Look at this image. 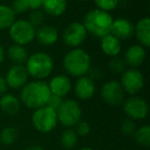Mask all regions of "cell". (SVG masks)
Masks as SVG:
<instances>
[{"instance_id":"cell-34","label":"cell","mask_w":150,"mask_h":150,"mask_svg":"<svg viewBox=\"0 0 150 150\" xmlns=\"http://www.w3.org/2000/svg\"><path fill=\"white\" fill-rule=\"evenodd\" d=\"M28 9L36 10L42 6V0H24Z\"/></svg>"},{"instance_id":"cell-13","label":"cell","mask_w":150,"mask_h":150,"mask_svg":"<svg viewBox=\"0 0 150 150\" xmlns=\"http://www.w3.org/2000/svg\"><path fill=\"white\" fill-rule=\"evenodd\" d=\"M135 33V27L132 22L126 18H117L113 21L110 34L118 40L130 39Z\"/></svg>"},{"instance_id":"cell-22","label":"cell","mask_w":150,"mask_h":150,"mask_svg":"<svg viewBox=\"0 0 150 150\" xmlns=\"http://www.w3.org/2000/svg\"><path fill=\"white\" fill-rule=\"evenodd\" d=\"M7 56L16 64H22L28 59V52L23 46L14 44L7 49Z\"/></svg>"},{"instance_id":"cell-19","label":"cell","mask_w":150,"mask_h":150,"mask_svg":"<svg viewBox=\"0 0 150 150\" xmlns=\"http://www.w3.org/2000/svg\"><path fill=\"white\" fill-rule=\"evenodd\" d=\"M101 49L106 55L115 57L121 50V44L117 38L109 34L101 39Z\"/></svg>"},{"instance_id":"cell-29","label":"cell","mask_w":150,"mask_h":150,"mask_svg":"<svg viewBox=\"0 0 150 150\" xmlns=\"http://www.w3.org/2000/svg\"><path fill=\"white\" fill-rule=\"evenodd\" d=\"M94 1L98 6V9L106 12L113 10L118 4V0H94Z\"/></svg>"},{"instance_id":"cell-28","label":"cell","mask_w":150,"mask_h":150,"mask_svg":"<svg viewBox=\"0 0 150 150\" xmlns=\"http://www.w3.org/2000/svg\"><path fill=\"white\" fill-rule=\"evenodd\" d=\"M121 133L126 136H133L137 130V126L135 124V120L130 119H124L120 125Z\"/></svg>"},{"instance_id":"cell-14","label":"cell","mask_w":150,"mask_h":150,"mask_svg":"<svg viewBox=\"0 0 150 150\" xmlns=\"http://www.w3.org/2000/svg\"><path fill=\"white\" fill-rule=\"evenodd\" d=\"M48 88L52 95H57V96L63 98L72 89V84H71V80L68 78V76L57 75L50 80Z\"/></svg>"},{"instance_id":"cell-18","label":"cell","mask_w":150,"mask_h":150,"mask_svg":"<svg viewBox=\"0 0 150 150\" xmlns=\"http://www.w3.org/2000/svg\"><path fill=\"white\" fill-rule=\"evenodd\" d=\"M0 109L7 115H14L21 109V101L12 94H4L0 98Z\"/></svg>"},{"instance_id":"cell-31","label":"cell","mask_w":150,"mask_h":150,"mask_svg":"<svg viewBox=\"0 0 150 150\" xmlns=\"http://www.w3.org/2000/svg\"><path fill=\"white\" fill-rule=\"evenodd\" d=\"M44 21V16H43V12L40 11L39 9L36 10H33L30 14V24L32 25L33 27H36L39 26V25L42 24V22Z\"/></svg>"},{"instance_id":"cell-5","label":"cell","mask_w":150,"mask_h":150,"mask_svg":"<svg viewBox=\"0 0 150 150\" xmlns=\"http://www.w3.org/2000/svg\"><path fill=\"white\" fill-rule=\"evenodd\" d=\"M32 125L38 132L46 134L54 130L58 125L57 111L48 106H42L37 108L32 113L31 117Z\"/></svg>"},{"instance_id":"cell-4","label":"cell","mask_w":150,"mask_h":150,"mask_svg":"<svg viewBox=\"0 0 150 150\" xmlns=\"http://www.w3.org/2000/svg\"><path fill=\"white\" fill-rule=\"evenodd\" d=\"M26 69L29 76L37 80L45 79L54 69V60L45 52H37L29 56Z\"/></svg>"},{"instance_id":"cell-37","label":"cell","mask_w":150,"mask_h":150,"mask_svg":"<svg viewBox=\"0 0 150 150\" xmlns=\"http://www.w3.org/2000/svg\"><path fill=\"white\" fill-rule=\"evenodd\" d=\"M25 150H45V149L41 146H38V145H31V146L27 147Z\"/></svg>"},{"instance_id":"cell-17","label":"cell","mask_w":150,"mask_h":150,"mask_svg":"<svg viewBox=\"0 0 150 150\" xmlns=\"http://www.w3.org/2000/svg\"><path fill=\"white\" fill-rule=\"evenodd\" d=\"M35 36H36L37 41L41 45L50 46L54 45L58 41L59 33L55 27L45 25V26H42L38 29L35 33Z\"/></svg>"},{"instance_id":"cell-35","label":"cell","mask_w":150,"mask_h":150,"mask_svg":"<svg viewBox=\"0 0 150 150\" xmlns=\"http://www.w3.org/2000/svg\"><path fill=\"white\" fill-rule=\"evenodd\" d=\"M88 73V75H90L88 78H90L93 82H94L95 80H99L100 78H102V71H101L98 67H90Z\"/></svg>"},{"instance_id":"cell-12","label":"cell","mask_w":150,"mask_h":150,"mask_svg":"<svg viewBox=\"0 0 150 150\" xmlns=\"http://www.w3.org/2000/svg\"><path fill=\"white\" fill-rule=\"evenodd\" d=\"M28 77L29 75L24 65L14 64L7 71L5 81L7 87H10L12 89H20L27 84Z\"/></svg>"},{"instance_id":"cell-27","label":"cell","mask_w":150,"mask_h":150,"mask_svg":"<svg viewBox=\"0 0 150 150\" xmlns=\"http://www.w3.org/2000/svg\"><path fill=\"white\" fill-rule=\"evenodd\" d=\"M109 69H111V71L114 74H122L124 71H126V61L121 58L118 57H113L112 59L109 61L108 63Z\"/></svg>"},{"instance_id":"cell-30","label":"cell","mask_w":150,"mask_h":150,"mask_svg":"<svg viewBox=\"0 0 150 150\" xmlns=\"http://www.w3.org/2000/svg\"><path fill=\"white\" fill-rule=\"evenodd\" d=\"M76 134L77 136H81V137H85L90 134V126L88 122H84V120H79L76 125Z\"/></svg>"},{"instance_id":"cell-9","label":"cell","mask_w":150,"mask_h":150,"mask_svg":"<svg viewBox=\"0 0 150 150\" xmlns=\"http://www.w3.org/2000/svg\"><path fill=\"white\" fill-rule=\"evenodd\" d=\"M119 83L124 92L136 95L144 87V76L137 69H126L122 73Z\"/></svg>"},{"instance_id":"cell-7","label":"cell","mask_w":150,"mask_h":150,"mask_svg":"<svg viewBox=\"0 0 150 150\" xmlns=\"http://www.w3.org/2000/svg\"><path fill=\"white\" fill-rule=\"evenodd\" d=\"M35 28L25 20L14 21L9 28V36L12 41L21 46L31 43L35 38Z\"/></svg>"},{"instance_id":"cell-38","label":"cell","mask_w":150,"mask_h":150,"mask_svg":"<svg viewBox=\"0 0 150 150\" xmlns=\"http://www.w3.org/2000/svg\"><path fill=\"white\" fill-rule=\"evenodd\" d=\"M4 59V50H3V47L0 45V63L3 61Z\"/></svg>"},{"instance_id":"cell-36","label":"cell","mask_w":150,"mask_h":150,"mask_svg":"<svg viewBox=\"0 0 150 150\" xmlns=\"http://www.w3.org/2000/svg\"><path fill=\"white\" fill-rule=\"evenodd\" d=\"M7 90V84H6L5 78L0 76V96H3Z\"/></svg>"},{"instance_id":"cell-39","label":"cell","mask_w":150,"mask_h":150,"mask_svg":"<svg viewBox=\"0 0 150 150\" xmlns=\"http://www.w3.org/2000/svg\"><path fill=\"white\" fill-rule=\"evenodd\" d=\"M78 150H94V149L90 148V147H82V148H79Z\"/></svg>"},{"instance_id":"cell-10","label":"cell","mask_w":150,"mask_h":150,"mask_svg":"<svg viewBox=\"0 0 150 150\" xmlns=\"http://www.w3.org/2000/svg\"><path fill=\"white\" fill-rule=\"evenodd\" d=\"M124 94L126 92L122 89L120 83L115 80L106 82L101 89V97L104 102L112 106H118L123 103Z\"/></svg>"},{"instance_id":"cell-1","label":"cell","mask_w":150,"mask_h":150,"mask_svg":"<svg viewBox=\"0 0 150 150\" xmlns=\"http://www.w3.org/2000/svg\"><path fill=\"white\" fill-rule=\"evenodd\" d=\"M50 95L52 93L48 88V84L44 81L38 80L27 83L22 88L20 101H22L28 108L35 110L42 106H45Z\"/></svg>"},{"instance_id":"cell-6","label":"cell","mask_w":150,"mask_h":150,"mask_svg":"<svg viewBox=\"0 0 150 150\" xmlns=\"http://www.w3.org/2000/svg\"><path fill=\"white\" fill-rule=\"evenodd\" d=\"M81 113V108L77 101L73 99H66L57 110L58 122L67 129H71L72 127H75L80 120Z\"/></svg>"},{"instance_id":"cell-40","label":"cell","mask_w":150,"mask_h":150,"mask_svg":"<svg viewBox=\"0 0 150 150\" xmlns=\"http://www.w3.org/2000/svg\"><path fill=\"white\" fill-rule=\"evenodd\" d=\"M78 1H88V0H78Z\"/></svg>"},{"instance_id":"cell-11","label":"cell","mask_w":150,"mask_h":150,"mask_svg":"<svg viewBox=\"0 0 150 150\" xmlns=\"http://www.w3.org/2000/svg\"><path fill=\"white\" fill-rule=\"evenodd\" d=\"M86 30L81 23H72L63 32V40L70 47H77L85 40Z\"/></svg>"},{"instance_id":"cell-2","label":"cell","mask_w":150,"mask_h":150,"mask_svg":"<svg viewBox=\"0 0 150 150\" xmlns=\"http://www.w3.org/2000/svg\"><path fill=\"white\" fill-rule=\"evenodd\" d=\"M112 23L113 18L108 12L100 9H93L85 14L82 25L86 32L96 37L103 38L110 34Z\"/></svg>"},{"instance_id":"cell-26","label":"cell","mask_w":150,"mask_h":150,"mask_svg":"<svg viewBox=\"0 0 150 150\" xmlns=\"http://www.w3.org/2000/svg\"><path fill=\"white\" fill-rule=\"evenodd\" d=\"M19 137V132L14 127H6L0 132V143L4 145H12Z\"/></svg>"},{"instance_id":"cell-8","label":"cell","mask_w":150,"mask_h":150,"mask_svg":"<svg viewBox=\"0 0 150 150\" xmlns=\"http://www.w3.org/2000/svg\"><path fill=\"white\" fill-rule=\"evenodd\" d=\"M122 111L133 120H140L146 119L148 115V104L143 98L132 96L122 103Z\"/></svg>"},{"instance_id":"cell-15","label":"cell","mask_w":150,"mask_h":150,"mask_svg":"<svg viewBox=\"0 0 150 150\" xmlns=\"http://www.w3.org/2000/svg\"><path fill=\"white\" fill-rule=\"evenodd\" d=\"M96 86L95 83L86 76L78 78L74 86V93L80 100H88L95 95Z\"/></svg>"},{"instance_id":"cell-23","label":"cell","mask_w":150,"mask_h":150,"mask_svg":"<svg viewBox=\"0 0 150 150\" xmlns=\"http://www.w3.org/2000/svg\"><path fill=\"white\" fill-rule=\"evenodd\" d=\"M16 21V13L7 5H0V30L9 29Z\"/></svg>"},{"instance_id":"cell-3","label":"cell","mask_w":150,"mask_h":150,"mask_svg":"<svg viewBox=\"0 0 150 150\" xmlns=\"http://www.w3.org/2000/svg\"><path fill=\"white\" fill-rule=\"evenodd\" d=\"M64 69L73 77H83L90 67V57L84 50L75 48L69 51L63 59Z\"/></svg>"},{"instance_id":"cell-24","label":"cell","mask_w":150,"mask_h":150,"mask_svg":"<svg viewBox=\"0 0 150 150\" xmlns=\"http://www.w3.org/2000/svg\"><path fill=\"white\" fill-rule=\"evenodd\" d=\"M60 143L62 145V147H64L67 150L74 148L78 143V136L76 134L75 130L69 128L63 131L60 137Z\"/></svg>"},{"instance_id":"cell-33","label":"cell","mask_w":150,"mask_h":150,"mask_svg":"<svg viewBox=\"0 0 150 150\" xmlns=\"http://www.w3.org/2000/svg\"><path fill=\"white\" fill-rule=\"evenodd\" d=\"M11 9L14 10V13H23V12L28 10V7L25 4L24 0H14L12 3Z\"/></svg>"},{"instance_id":"cell-21","label":"cell","mask_w":150,"mask_h":150,"mask_svg":"<svg viewBox=\"0 0 150 150\" xmlns=\"http://www.w3.org/2000/svg\"><path fill=\"white\" fill-rule=\"evenodd\" d=\"M42 7L46 13L52 16H62L67 9L66 0H42Z\"/></svg>"},{"instance_id":"cell-20","label":"cell","mask_w":150,"mask_h":150,"mask_svg":"<svg viewBox=\"0 0 150 150\" xmlns=\"http://www.w3.org/2000/svg\"><path fill=\"white\" fill-rule=\"evenodd\" d=\"M135 34L138 39L144 47L150 46V20L148 18H144L137 23L135 27Z\"/></svg>"},{"instance_id":"cell-32","label":"cell","mask_w":150,"mask_h":150,"mask_svg":"<svg viewBox=\"0 0 150 150\" xmlns=\"http://www.w3.org/2000/svg\"><path fill=\"white\" fill-rule=\"evenodd\" d=\"M63 101H64V99L62 98V97L60 96H57V95H50V99L47 100V103H46V106L50 107L52 109H54V110H58L59 108H60V106L62 105Z\"/></svg>"},{"instance_id":"cell-16","label":"cell","mask_w":150,"mask_h":150,"mask_svg":"<svg viewBox=\"0 0 150 150\" xmlns=\"http://www.w3.org/2000/svg\"><path fill=\"white\" fill-rule=\"evenodd\" d=\"M146 58V51L141 45H132L128 48L124 54V61L133 69L140 67Z\"/></svg>"},{"instance_id":"cell-25","label":"cell","mask_w":150,"mask_h":150,"mask_svg":"<svg viewBox=\"0 0 150 150\" xmlns=\"http://www.w3.org/2000/svg\"><path fill=\"white\" fill-rule=\"evenodd\" d=\"M133 136L139 146L144 148H148L150 146V127L148 125H144L138 128Z\"/></svg>"}]
</instances>
